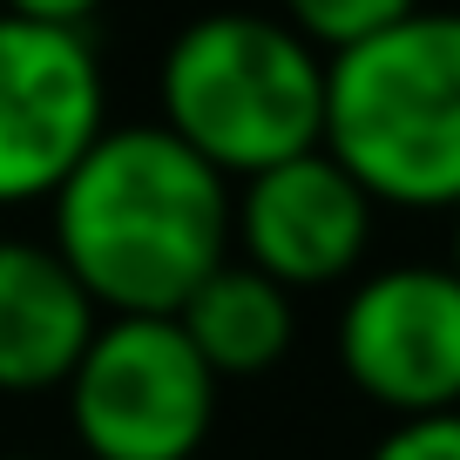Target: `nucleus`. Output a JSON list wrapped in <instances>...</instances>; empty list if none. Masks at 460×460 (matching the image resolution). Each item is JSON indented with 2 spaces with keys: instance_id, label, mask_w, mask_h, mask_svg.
<instances>
[{
  "instance_id": "f257e3e1",
  "label": "nucleus",
  "mask_w": 460,
  "mask_h": 460,
  "mask_svg": "<svg viewBox=\"0 0 460 460\" xmlns=\"http://www.w3.org/2000/svg\"><path fill=\"white\" fill-rule=\"evenodd\" d=\"M48 203V244L109 318H176V305L230 258V176L163 122L102 129Z\"/></svg>"
},
{
  "instance_id": "f03ea898",
  "label": "nucleus",
  "mask_w": 460,
  "mask_h": 460,
  "mask_svg": "<svg viewBox=\"0 0 460 460\" xmlns=\"http://www.w3.org/2000/svg\"><path fill=\"white\" fill-rule=\"evenodd\" d=\"M318 149L393 210H460V14L413 7L373 41L325 55Z\"/></svg>"
},
{
  "instance_id": "7ed1b4c3",
  "label": "nucleus",
  "mask_w": 460,
  "mask_h": 460,
  "mask_svg": "<svg viewBox=\"0 0 460 460\" xmlns=\"http://www.w3.org/2000/svg\"><path fill=\"white\" fill-rule=\"evenodd\" d=\"M156 95L163 129L237 183L325 136V55L278 14L224 7L190 21L163 55Z\"/></svg>"
},
{
  "instance_id": "20e7f679",
  "label": "nucleus",
  "mask_w": 460,
  "mask_h": 460,
  "mask_svg": "<svg viewBox=\"0 0 460 460\" xmlns=\"http://www.w3.org/2000/svg\"><path fill=\"white\" fill-rule=\"evenodd\" d=\"M61 393L88 460H197L217 420V373L176 318H102Z\"/></svg>"
},
{
  "instance_id": "39448f33",
  "label": "nucleus",
  "mask_w": 460,
  "mask_h": 460,
  "mask_svg": "<svg viewBox=\"0 0 460 460\" xmlns=\"http://www.w3.org/2000/svg\"><path fill=\"white\" fill-rule=\"evenodd\" d=\"M109 129V88L82 28L0 14V210L55 197Z\"/></svg>"
},
{
  "instance_id": "423d86ee",
  "label": "nucleus",
  "mask_w": 460,
  "mask_h": 460,
  "mask_svg": "<svg viewBox=\"0 0 460 460\" xmlns=\"http://www.w3.org/2000/svg\"><path fill=\"white\" fill-rule=\"evenodd\" d=\"M345 379L386 413L460 406V278L454 264H386L339 312Z\"/></svg>"
},
{
  "instance_id": "0eeeda50",
  "label": "nucleus",
  "mask_w": 460,
  "mask_h": 460,
  "mask_svg": "<svg viewBox=\"0 0 460 460\" xmlns=\"http://www.w3.org/2000/svg\"><path fill=\"white\" fill-rule=\"evenodd\" d=\"M373 210L379 203L332 149H305L244 176V190L230 197V244L285 291H318L359 271L373 244Z\"/></svg>"
},
{
  "instance_id": "6e6552de",
  "label": "nucleus",
  "mask_w": 460,
  "mask_h": 460,
  "mask_svg": "<svg viewBox=\"0 0 460 460\" xmlns=\"http://www.w3.org/2000/svg\"><path fill=\"white\" fill-rule=\"evenodd\" d=\"M102 312L55 244L0 237V393L68 386L75 359L88 352Z\"/></svg>"
},
{
  "instance_id": "1a4fd4ad",
  "label": "nucleus",
  "mask_w": 460,
  "mask_h": 460,
  "mask_svg": "<svg viewBox=\"0 0 460 460\" xmlns=\"http://www.w3.org/2000/svg\"><path fill=\"white\" fill-rule=\"evenodd\" d=\"M176 325L197 345V359L224 379H258L271 373L291 352V332H298V312H291V291L278 278L251 271L244 258H224L183 305H176Z\"/></svg>"
},
{
  "instance_id": "9d476101",
  "label": "nucleus",
  "mask_w": 460,
  "mask_h": 460,
  "mask_svg": "<svg viewBox=\"0 0 460 460\" xmlns=\"http://www.w3.org/2000/svg\"><path fill=\"white\" fill-rule=\"evenodd\" d=\"M278 7H285L278 21L298 28L318 55H339V48H359V41H373L379 28L406 21L420 0H278Z\"/></svg>"
},
{
  "instance_id": "9b49d317",
  "label": "nucleus",
  "mask_w": 460,
  "mask_h": 460,
  "mask_svg": "<svg viewBox=\"0 0 460 460\" xmlns=\"http://www.w3.org/2000/svg\"><path fill=\"white\" fill-rule=\"evenodd\" d=\"M373 460H460V406H440V413H400V427L379 433Z\"/></svg>"
},
{
  "instance_id": "f8f14e48",
  "label": "nucleus",
  "mask_w": 460,
  "mask_h": 460,
  "mask_svg": "<svg viewBox=\"0 0 460 460\" xmlns=\"http://www.w3.org/2000/svg\"><path fill=\"white\" fill-rule=\"evenodd\" d=\"M102 0H0V14H21V21H55V28H82Z\"/></svg>"
},
{
  "instance_id": "ddd939ff",
  "label": "nucleus",
  "mask_w": 460,
  "mask_h": 460,
  "mask_svg": "<svg viewBox=\"0 0 460 460\" xmlns=\"http://www.w3.org/2000/svg\"><path fill=\"white\" fill-rule=\"evenodd\" d=\"M454 278H460V210H454Z\"/></svg>"
}]
</instances>
